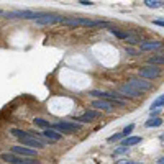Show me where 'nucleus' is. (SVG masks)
Returning <instances> with one entry per match:
<instances>
[{
	"instance_id": "obj_1",
	"label": "nucleus",
	"mask_w": 164,
	"mask_h": 164,
	"mask_svg": "<svg viewBox=\"0 0 164 164\" xmlns=\"http://www.w3.org/2000/svg\"><path fill=\"white\" fill-rule=\"evenodd\" d=\"M62 25L66 26H89V28H105L110 26L102 20H89V18H64Z\"/></svg>"
},
{
	"instance_id": "obj_2",
	"label": "nucleus",
	"mask_w": 164,
	"mask_h": 164,
	"mask_svg": "<svg viewBox=\"0 0 164 164\" xmlns=\"http://www.w3.org/2000/svg\"><path fill=\"white\" fill-rule=\"evenodd\" d=\"M0 159L3 162H8V164H36L38 161L31 156H22V154H17V153H3L0 154Z\"/></svg>"
},
{
	"instance_id": "obj_3",
	"label": "nucleus",
	"mask_w": 164,
	"mask_h": 164,
	"mask_svg": "<svg viewBox=\"0 0 164 164\" xmlns=\"http://www.w3.org/2000/svg\"><path fill=\"white\" fill-rule=\"evenodd\" d=\"M5 18H25V20H36L39 18L43 13L39 12H33V10H13V12H7Z\"/></svg>"
},
{
	"instance_id": "obj_4",
	"label": "nucleus",
	"mask_w": 164,
	"mask_h": 164,
	"mask_svg": "<svg viewBox=\"0 0 164 164\" xmlns=\"http://www.w3.org/2000/svg\"><path fill=\"white\" fill-rule=\"evenodd\" d=\"M51 128L61 131V133H74V131H79L82 128L81 123H74V122H58V123H51Z\"/></svg>"
},
{
	"instance_id": "obj_5",
	"label": "nucleus",
	"mask_w": 164,
	"mask_h": 164,
	"mask_svg": "<svg viewBox=\"0 0 164 164\" xmlns=\"http://www.w3.org/2000/svg\"><path fill=\"white\" fill-rule=\"evenodd\" d=\"M35 22L38 25H53V23H62L64 22V17L61 15H53V13H43L39 18H36Z\"/></svg>"
},
{
	"instance_id": "obj_6",
	"label": "nucleus",
	"mask_w": 164,
	"mask_h": 164,
	"mask_svg": "<svg viewBox=\"0 0 164 164\" xmlns=\"http://www.w3.org/2000/svg\"><path fill=\"white\" fill-rule=\"evenodd\" d=\"M159 74H161V69H159L156 64H149V66L139 69V75H141V77H146V79H156Z\"/></svg>"
},
{
	"instance_id": "obj_7",
	"label": "nucleus",
	"mask_w": 164,
	"mask_h": 164,
	"mask_svg": "<svg viewBox=\"0 0 164 164\" xmlns=\"http://www.w3.org/2000/svg\"><path fill=\"white\" fill-rule=\"evenodd\" d=\"M118 90H120V94L126 95V97H133V99H136V97H141V95H143V90L136 89V87H135V85H131L130 82H128V84H125V85H122Z\"/></svg>"
},
{
	"instance_id": "obj_8",
	"label": "nucleus",
	"mask_w": 164,
	"mask_h": 164,
	"mask_svg": "<svg viewBox=\"0 0 164 164\" xmlns=\"http://www.w3.org/2000/svg\"><path fill=\"white\" fill-rule=\"evenodd\" d=\"M130 84H131V85H135L136 89L143 90V92L149 90L151 87H153V85H151V82H149V79H146V77H141V75H139V77H136V79H131V81H130Z\"/></svg>"
},
{
	"instance_id": "obj_9",
	"label": "nucleus",
	"mask_w": 164,
	"mask_h": 164,
	"mask_svg": "<svg viewBox=\"0 0 164 164\" xmlns=\"http://www.w3.org/2000/svg\"><path fill=\"white\" fill-rule=\"evenodd\" d=\"M12 151H13V153H17V154H22V156H31V158H35V156H36V151L30 149V146H25V145L13 146V148H12Z\"/></svg>"
},
{
	"instance_id": "obj_10",
	"label": "nucleus",
	"mask_w": 164,
	"mask_h": 164,
	"mask_svg": "<svg viewBox=\"0 0 164 164\" xmlns=\"http://www.w3.org/2000/svg\"><path fill=\"white\" fill-rule=\"evenodd\" d=\"M43 136H46L49 141H59V139L62 138V135H61V131L58 133V130H54V128H45Z\"/></svg>"
},
{
	"instance_id": "obj_11",
	"label": "nucleus",
	"mask_w": 164,
	"mask_h": 164,
	"mask_svg": "<svg viewBox=\"0 0 164 164\" xmlns=\"http://www.w3.org/2000/svg\"><path fill=\"white\" fill-rule=\"evenodd\" d=\"M95 118H99V113L97 112H94V110H89V112H85L84 115H81L75 122H81V123H89L92 122V120H95Z\"/></svg>"
},
{
	"instance_id": "obj_12",
	"label": "nucleus",
	"mask_w": 164,
	"mask_h": 164,
	"mask_svg": "<svg viewBox=\"0 0 164 164\" xmlns=\"http://www.w3.org/2000/svg\"><path fill=\"white\" fill-rule=\"evenodd\" d=\"M161 46H162V43H159V41H145V43H141V51L159 49Z\"/></svg>"
},
{
	"instance_id": "obj_13",
	"label": "nucleus",
	"mask_w": 164,
	"mask_h": 164,
	"mask_svg": "<svg viewBox=\"0 0 164 164\" xmlns=\"http://www.w3.org/2000/svg\"><path fill=\"white\" fill-rule=\"evenodd\" d=\"M141 143V136H125L123 138V145L125 146H135Z\"/></svg>"
},
{
	"instance_id": "obj_14",
	"label": "nucleus",
	"mask_w": 164,
	"mask_h": 164,
	"mask_svg": "<svg viewBox=\"0 0 164 164\" xmlns=\"http://www.w3.org/2000/svg\"><path fill=\"white\" fill-rule=\"evenodd\" d=\"M145 125H146L148 128H156V126H161V125H162V120L158 118V117H151V118L145 123Z\"/></svg>"
},
{
	"instance_id": "obj_15",
	"label": "nucleus",
	"mask_w": 164,
	"mask_h": 164,
	"mask_svg": "<svg viewBox=\"0 0 164 164\" xmlns=\"http://www.w3.org/2000/svg\"><path fill=\"white\" fill-rule=\"evenodd\" d=\"M145 5L148 8H159V7H162V2L161 0H145Z\"/></svg>"
},
{
	"instance_id": "obj_16",
	"label": "nucleus",
	"mask_w": 164,
	"mask_h": 164,
	"mask_svg": "<svg viewBox=\"0 0 164 164\" xmlns=\"http://www.w3.org/2000/svg\"><path fill=\"white\" fill-rule=\"evenodd\" d=\"M10 133L13 135V136H17V138H23V136H28L30 131H23V130H18V128H12Z\"/></svg>"
},
{
	"instance_id": "obj_17",
	"label": "nucleus",
	"mask_w": 164,
	"mask_h": 164,
	"mask_svg": "<svg viewBox=\"0 0 164 164\" xmlns=\"http://www.w3.org/2000/svg\"><path fill=\"white\" fill-rule=\"evenodd\" d=\"M33 122H35V125H36V126H41V128H51V123L46 122V120H43V118H35Z\"/></svg>"
},
{
	"instance_id": "obj_18",
	"label": "nucleus",
	"mask_w": 164,
	"mask_h": 164,
	"mask_svg": "<svg viewBox=\"0 0 164 164\" xmlns=\"http://www.w3.org/2000/svg\"><path fill=\"white\" fill-rule=\"evenodd\" d=\"M159 107H164V95H159L158 99L153 102V105H151V109H159Z\"/></svg>"
},
{
	"instance_id": "obj_19",
	"label": "nucleus",
	"mask_w": 164,
	"mask_h": 164,
	"mask_svg": "<svg viewBox=\"0 0 164 164\" xmlns=\"http://www.w3.org/2000/svg\"><path fill=\"white\" fill-rule=\"evenodd\" d=\"M149 64H156V66L164 64V56H153V58H149Z\"/></svg>"
},
{
	"instance_id": "obj_20",
	"label": "nucleus",
	"mask_w": 164,
	"mask_h": 164,
	"mask_svg": "<svg viewBox=\"0 0 164 164\" xmlns=\"http://www.w3.org/2000/svg\"><path fill=\"white\" fill-rule=\"evenodd\" d=\"M110 31H112V33H113L117 38H120V39H126V38H128V35H130V33H123V31H118L117 28H112Z\"/></svg>"
},
{
	"instance_id": "obj_21",
	"label": "nucleus",
	"mask_w": 164,
	"mask_h": 164,
	"mask_svg": "<svg viewBox=\"0 0 164 164\" xmlns=\"http://www.w3.org/2000/svg\"><path fill=\"white\" fill-rule=\"evenodd\" d=\"M125 136H126L125 133H117V135H115V136H110V138H109V143H113V141H120V139H123Z\"/></svg>"
},
{
	"instance_id": "obj_22",
	"label": "nucleus",
	"mask_w": 164,
	"mask_h": 164,
	"mask_svg": "<svg viewBox=\"0 0 164 164\" xmlns=\"http://www.w3.org/2000/svg\"><path fill=\"white\" fill-rule=\"evenodd\" d=\"M128 148H130V146H125V145H123L122 148H118V149L115 151V154H122V153H126V151H128Z\"/></svg>"
},
{
	"instance_id": "obj_23",
	"label": "nucleus",
	"mask_w": 164,
	"mask_h": 164,
	"mask_svg": "<svg viewBox=\"0 0 164 164\" xmlns=\"http://www.w3.org/2000/svg\"><path fill=\"white\" fill-rule=\"evenodd\" d=\"M133 128H135V125H128V126L125 128V130H123V133H125L126 136H128V135H130L131 131H133Z\"/></svg>"
},
{
	"instance_id": "obj_24",
	"label": "nucleus",
	"mask_w": 164,
	"mask_h": 164,
	"mask_svg": "<svg viewBox=\"0 0 164 164\" xmlns=\"http://www.w3.org/2000/svg\"><path fill=\"white\" fill-rule=\"evenodd\" d=\"M118 164H135V161H128V159H122V161H117Z\"/></svg>"
},
{
	"instance_id": "obj_25",
	"label": "nucleus",
	"mask_w": 164,
	"mask_h": 164,
	"mask_svg": "<svg viewBox=\"0 0 164 164\" xmlns=\"http://www.w3.org/2000/svg\"><path fill=\"white\" fill-rule=\"evenodd\" d=\"M154 25H158V26H164V22H162V20H154Z\"/></svg>"
},
{
	"instance_id": "obj_26",
	"label": "nucleus",
	"mask_w": 164,
	"mask_h": 164,
	"mask_svg": "<svg viewBox=\"0 0 164 164\" xmlns=\"http://www.w3.org/2000/svg\"><path fill=\"white\" fill-rule=\"evenodd\" d=\"M81 3H82V5H94L90 0H81Z\"/></svg>"
},
{
	"instance_id": "obj_27",
	"label": "nucleus",
	"mask_w": 164,
	"mask_h": 164,
	"mask_svg": "<svg viewBox=\"0 0 164 164\" xmlns=\"http://www.w3.org/2000/svg\"><path fill=\"white\" fill-rule=\"evenodd\" d=\"M126 53H128V54H136V51L131 49V48H126Z\"/></svg>"
},
{
	"instance_id": "obj_28",
	"label": "nucleus",
	"mask_w": 164,
	"mask_h": 164,
	"mask_svg": "<svg viewBox=\"0 0 164 164\" xmlns=\"http://www.w3.org/2000/svg\"><path fill=\"white\" fill-rule=\"evenodd\" d=\"M159 164H164V156H162V158H159V161H158Z\"/></svg>"
},
{
	"instance_id": "obj_29",
	"label": "nucleus",
	"mask_w": 164,
	"mask_h": 164,
	"mask_svg": "<svg viewBox=\"0 0 164 164\" xmlns=\"http://www.w3.org/2000/svg\"><path fill=\"white\" fill-rule=\"evenodd\" d=\"M159 139H161V141H162V143H164V133H162V135H161V138H159Z\"/></svg>"
},
{
	"instance_id": "obj_30",
	"label": "nucleus",
	"mask_w": 164,
	"mask_h": 164,
	"mask_svg": "<svg viewBox=\"0 0 164 164\" xmlns=\"http://www.w3.org/2000/svg\"><path fill=\"white\" fill-rule=\"evenodd\" d=\"M0 15H3V12H2V10H0Z\"/></svg>"
}]
</instances>
